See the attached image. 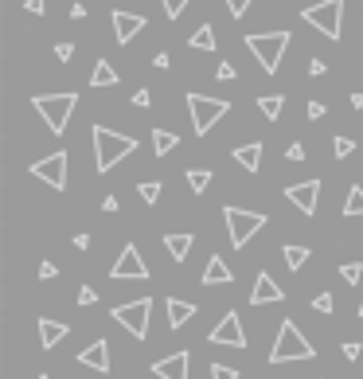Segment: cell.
I'll return each instance as SVG.
<instances>
[{"mask_svg": "<svg viewBox=\"0 0 363 379\" xmlns=\"http://www.w3.org/2000/svg\"><path fill=\"white\" fill-rule=\"evenodd\" d=\"M32 176H39L43 184H51V188H67V152H51V157H43V160H35L32 164Z\"/></svg>", "mask_w": 363, "mask_h": 379, "instance_id": "30bf717a", "label": "cell"}, {"mask_svg": "<svg viewBox=\"0 0 363 379\" xmlns=\"http://www.w3.org/2000/svg\"><path fill=\"white\" fill-rule=\"evenodd\" d=\"M192 231H180V235H164V246H168L172 262H187V254H192Z\"/></svg>", "mask_w": 363, "mask_h": 379, "instance_id": "44dd1931", "label": "cell"}, {"mask_svg": "<svg viewBox=\"0 0 363 379\" xmlns=\"http://www.w3.org/2000/svg\"><path fill=\"white\" fill-rule=\"evenodd\" d=\"M184 176H187V188H192L195 195H203V192H207V184H211V172H207V169H184Z\"/></svg>", "mask_w": 363, "mask_h": 379, "instance_id": "484cf974", "label": "cell"}, {"mask_svg": "<svg viewBox=\"0 0 363 379\" xmlns=\"http://www.w3.org/2000/svg\"><path fill=\"white\" fill-rule=\"evenodd\" d=\"M187 43H192L195 51H215V47H219V43H215V32H211V24H199V28H195V35H192Z\"/></svg>", "mask_w": 363, "mask_h": 379, "instance_id": "603a6c76", "label": "cell"}, {"mask_svg": "<svg viewBox=\"0 0 363 379\" xmlns=\"http://www.w3.org/2000/svg\"><path fill=\"white\" fill-rule=\"evenodd\" d=\"M176 141H180V137L172 133V129H152V149H156V157L172 152V149H176Z\"/></svg>", "mask_w": 363, "mask_h": 379, "instance_id": "cb8c5ba5", "label": "cell"}, {"mask_svg": "<svg viewBox=\"0 0 363 379\" xmlns=\"http://www.w3.org/2000/svg\"><path fill=\"white\" fill-rule=\"evenodd\" d=\"M32 106L39 110V118L47 121L51 133H63L70 114H75V106H78V94H70V90L67 94H35Z\"/></svg>", "mask_w": 363, "mask_h": 379, "instance_id": "277c9868", "label": "cell"}, {"mask_svg": "<svg viewBox=\"0 0 363 379\" xmlns=\"http://www.w3.org/2000/svg\"><path fill=\"white\" fill-rule=\"evenodd\" d=\"M98 301V294H94V286H82L78 289V305H94Z\"/></svg>", "mask_w": 363, "mask_h": 379, "instance_id": "f35d334b", "label": "cell"}, {"mask_svg": "<svg viewBox=\"0 0 363 379\" xmlns=\"http://www.w3.org/2000/svg\"><path fill=\"white\" fill-rule=\"evenodd\" d=\"M332 149H336L340 160H344V157H352V152H355V141H352V137H336V141H332Z\"/></svg>", "mask_w": 363, "mask_h": 379, "instance_id": "4dcf8cb0", "label": "cell"}, {"mask_svg": "<svg viewBox=\"0 0 363 379\" xmlns=\"http://www.w3.org/2000/svg\"><path fill=\"white\" fill-rule=\"evenodd\" d=\"M195 317L192 301H180V297H168V329H184L187 320Z\"/></svg>", "mask_w": 363, "mask_h": 379, "instance_id": "ffe728a7", "label": "cell"}, {"mask_svg": "<svg viewBox=\"0 0 363 379\" xmlns=\"http://www.w3.org/2000/svg\"><path fill=\"white\" fill-rule=\"evenodd\" d=\"M78 363L106 375V371H110V344H106V340H94V344H86L82 352H78Z\"/></svg>", "mask_w": 363, "mask_h": 379, "instance_id": "2e32d148", "label": "cell"}, {"mask_svg": "<svg viewBox=\"0 0 363 379\" xmlns=\"http://www.w3.org/2000/svg\"><path fill=\"white\" fill-rule=\"evenodd\" d=\"M55 274H59V266H55V262H39V278H43V282L55 278Z\"/></svg>", "mask_w": 363, "mask_h": 379, "instance_id": "60d3db41", "label": "cell"}, {"mask_svg": "<svg viewBox=\"0 0 363 379\" xmlns=\"http://www.w3.org/2000/svg\"><path fill=\"white\" fill-rule=\"evenodd\" d=\"M161 4H164V16H168V20H176L180 12H184L187 4H192V0H161Z\"/></svg>", "mask_w": 363, "mask_h": 379, "instance_id": "1f68e13d", "label": "cell"}, {"mask_svg": "<svg viewBox=\"0 0 363 379\" xmlns=\"http://www.w3.org/2000/svg\"><path fill=\"white\" fill-rule=\"evenodd\" d=\"M355 215H363V188L359 184L347 188V200H344V219H355Z\"/></svg>", "mask_w": 363, "mask_h": 379, "instance_id": "d4e9b609", "label": "cell"}, {"mask_svg": "<svg viewBox=\"0 0 363 379\" xmlns=\"http://www.w3.org/2000/svg\"><path fill=\"white\" fill-rule=\"evenodd\" d=\"M43 8H47V0H24V12H32V16H39Z\"/></svg>", "mask_w": 363, "mask_h": 379, "instance_id": "b9f144b4", "label": "cell"}, {"mask_svg": "<svg viewBox=\"0 0 363 379\" xmlns=\"http://www.w3.org/2000/svg\"><path fill=\"white\" fill-rule=\"evenodd\" d=\"M304 114H309V121L324 118V102H309V106H304Z\"/></svg>", "mask_w": 363, "mask_h": 379, "instance_id": "ab89813d", "label": "cell"}, {"mask_svg": "<svg viewBox=\"0 0 363 379\" xmlns=\"http://www.w3.org/2000/svg\"><path fill=\"white\" fill-rule=\"evenodd\" d=\"M258 106H262V114L270 121H278L281 110H285V98H281V94H266V98H258Z\"/></svg>", "mask_w": 363, "mask_h": 379, "instance_id": "83f0119b", "label": "cell"}, {"mask_svg": "<svg viewBox=\"0 0 363 379\" xmlns=\"http://www.w3.org/2000/svg\"><path fill=\"white\" fill-rule=\"evenodd\" d=\"M235 160H238V164H242L246 172H258V169H262V141L238 145V149H235Z\"/></svg>", "mask_w": 363, "mask_h": 379, "instance_id": "d6986e66", "label": "cell"}, {"mask_svg": "<svg viewBox=\"0 0 363 379\" xmlns=\"http://www.w3.org/2000/svg\"><path fill=\"white\" fill-rule=\"evenodd\" d=\"M359 317H363V305H359Z\"/></svg>", "mask_w": 363, "mask_h": 379, "instance_id": "c3c4849f", "label": "cell"}, {"mask_svg": "<svg viewBox=\"0 0 363 379\" xmlns=\"http://www.w3.org/2000/svg\"><path fill=\"white\" fill-rule=\"evenodd\" d=\"M90 86H118V71H113V63H106V59H98V63H94Z\"/></svg>", "mask_w": 363, "mask_h": 379, "instance_id": "7402d4cb", "label": "cell"}, {"mask_svg": "<svg viewBox=\"0 0 363 379\" xmlns=\"http://www.w3.org/2000/svg\"><path fill=\"white\" fill-rule=\"evenodd\" d=\"M316 348L309 344V340L301 337V329H297L293 320H281L278 329V340H273L270 348V363H289V360H313Z\"/></svg>", "mask_w": 363, "mask_h": 379, "instance_id": "3957f363", "label": "cell"}, {"mask_svg": "<svg viewBox=\"0 0 363 379\" xmlns=\"http://www.w3.org/2000/svg\"><path fill=\"white\" fill-rule=\"evenodd\" d=\"M246 8H250V0H227V12H230V16H235V20L242 16Z\"/></svg>", "mask_w": 363, "mask_h": 379, "instance_id": "8d00e7d4", "label": "cell"}, {"mask_svg": "<svg viewBox=\"0 0 363 379\" xmlns=\"http://www.w3.org/2000/svg\"><path fill=\"white\" fill-rule=\"evenodd\" d=\"M187 110H192V129H195V133H207V129H211L215 121L230 110V102L207 98V94H195L192 90V94H187Z\"/></svg>", "mask_w": 363, "mask_h": 379, "instance_id": "ba28073f", "label": "cell"}, {"mask_svg": "<svg viewBox=\"0 0 363 379\" xmlns=\"http://www.w3.org/2000/svg\"><path fill=\"white\" fill-rule=\"evenodd\" d=\"M39 379H51V375H39Z\"/></svg>", "mask_w": 363, "mask_h": 379, "instance_id": "681fc988", "label": "cell"}, {"mask_svg": "<svg viewBox=\"0 0 363 379\" xmlns=\"http://www.w3.org/2000/svg\"><path fill=\"white\" fill-rule=\"evenodd\" d=\"M168 51H156V59H152V67H156V71H164V67H168Z\"/></svg>", "mask_w": 363, "mask_h": 379, "instance_id": "f6af8a7d", "label": "cell"}, {"mask_svg": "<svg viewBox=\"0 0 363 379\" xmlns=\"http://www.w3.org/2000/svg\"><path fill=\"white\" fill-rule=\"evenodd\" d=\"M133 106H149V90H137L133 94Z\"/></svg>", "mask_w": 363, "mask_h": 379, "instance_id": "bcb514c9", "label": "cell"}, {"mask_svg": "<svg viewBox=\"0 0 363 379\" xmlns=\"http://www.w3.org/2000/svg\"><path fill=\"white\" fill-rule=\"evenodd\" d=\"M281 258H285V266L289 270H301L304 262H309V246H281Z\"/></svg>", "mask_w": 363, "mask_h": 379, "instance_id": "4316f807", "label": "cell"}, {"mask_svg": "<svg viewBox=\"0 0 363 379\" xmlns=\"http://www.w3.org/2000/svg\"><path fill=\"white\" fill-rule=\"evenodd\" d=\"M211 344H227V348H246V332H242V320H238V313H227V317L219 320L211 329Z\"/></svg>", "mask_w": 363, "mask_h": 379, "instance_id": "7c38bea8", "label": "cell"}, {"mask_svg": "<svg viewBox=\"0 0 363 379\" xmlns=\"http://www.w3.org/2000/svg\"><path fill=\"white\" fill-rule=\"evenodd\" d=\"M230 282H235L230 266L219 258V254H211V258H207V270H203V286H230Z\"/></svg>", "mask_w": 363, "mask_h": 379, "instance_id": "e0dca14e", "label": "cell"}, {"mask_svg": "<svg viewBox=\"0 0 363 379\" xmlns=\"http://www.w3.org/2000/svg\"><path fill=\"white\" fill-rule=\"evenodd\" d=\"M340 16H344V0H321V4H309L301 12L304 24L328 35V40H340Z\"/></svg>", "mask_w": 363, "mask_h": 379, "instance_id": "8992f818", "label": "cell"}, {"mask_svg": "<svg viewBox=\"0 0 363 379\" xmlns=\"http://www.w3.org/2000/svg\"><path fill=\"white\" fill-rule=\"evenodd\" d=\"M110 24H113V35H118V43L125 47V43H133L137 35L144 32V24L149 20L141 16V12H125V8H113L110 12Z\"/></svg>", "mask_w": 363, "mask_h": 379, "instance_id": "8fae6325", "label": "cell"}, {"mask_svg": "<svg viewBox=\"0 0 363 379\" xmlns=\"http://www.w3.org/2000/svg\"><path fill=\"white\" fill-rule=\"evenodd\" d=\"M149 313H152V297H137V301L118 305V309H113V320H118L129 337L144 340L149 337Z\"/></svg>", "mask_w": 363, "mask_h": 379, "instance_id": "52a82bcc", "label": "cell"}, {"mask_svg": "<svg viewBox=\"0 0 363 379\" xmlns=\"http://www.w3.org/2000/svg\"><path fill=\"white\" fill-rule=\"evenodd\" d=\"M113 282H125V278H133V282H144L149 278V266H144V258H141V251H137L133 243H125V251L118 254V262H113Z\"/></svg>", "mask_w": 363, "mask_h": 379, "instance_id": "9c48e42d", "label": "cell"}, {"mask_svg": "<svg viewBox=\"0 0 363 379\" xmlns=\"http://www.w3.org/2000/svg\"><path fill=\"white\" fill-rule=\"evenodd\" d=\"M137 192H141L144 203H156V200H161V192H164V184H161V180H144V184H137Z\"/></svg>", "mask_w": 363, "mask_h": 379, "instance_id": "f1b7e54d", "label": "cell"}, {"mask_svg": "<svg viewBox=\"0 0 363 379\" xmlns=\"http://www.w3.org/2000/svg\"><path fill=\"white\" fill-rule=\"evenodd\" d=\"M187 368H192V356L172 352V356H164V360L152 363V375L156 379H187Z\"/></svg>", "mask_w": 363, "mask_h": 379, "instance_id": "5bb4252c", "label": "cell"}, {"mask_svg": "<svg viewBox=\"0 0 363 379\" xmlns=\"http://www.w3.org/2000/svg\"><path fill=\"white\" fill-rule=\"evenodd\" d=\"M352 106H355V110H363V90H355V94H352Z\"/></svg>", "mask_w": 363, "mask_h": 379, "instance_id": "7dc6e473", "label": "cell"}, {"mask_svg": "<svg viewBox=\"0 0 363 379\" xmlns=\"http://www.w3.org/2000/svg\"><path fill=\"white\" fill-rule=\"evenodd\" d=\"M281 297H285V294H281V286H278V282H273L270 274H266V270H262V274L254 278V289H250V305H273V301H281Z\"/></svg>", "mask_w": 363, "mask_h": 379, "instance_id": "9a60e30c", "label": "cell"}, {"mask_svg": "<svg viewBox=\"0 0 363 379\" xmlns=\"http://www.w3.org/2000/svg\"><path fill=\"white\" fill-rule=\"evenodd\" d=\"M340 274H344L347 286H355V282L363 278V266H359V262H344V266H340Z\"/></svg>", "mask_w": 363, "mask_h": 379, "instance_id": "f546056e", "label": "cell"}, {"mask_svg": "<svg viewBox=\"0 0 363 379\" xmlns=\"http://www.w3.org/2000/svg\"><path fill=\"white\" fill-rule=\"evenodd\" d=\"M285 200H293L297 211L313 215L316 203H321V180H304V184H289L285 188Z\"/></svg>", "mask_w": 363, "mask_h": 379, "instance_id": "4fadbf2b", "label": "cell"}, {"mask_svg": "<svg viewBox=\"0 0 363 379\" xmlns=\"http://www.w3.org/2000/svg\"><path fill=\"white\" fill-rule=\"evenodd\" d=\"M324 71H328V67H324V59H313V63H309V75H313V78H321Z\"/></svg>", "mask_w": 363, "mask_h": 379, "instance_id": "ee69618b", "label": "cell"}, {"mask_svg": "<svg viewBox=\"0 0 363 379\" xmlns=\"http://www.w3.org/2000/svg\"><path fill=\"white\" fill-rule=\"evenodd\" d=\"M55 59H59V63L75 59V43H55Z\"/></svg>", "mask_w": 363, "mask_h": 379, "instance_id": "836d02e7", "label": "cell"}, {"mask_svg": "<svg viewBox=\"0 0 363 379\" xmlns=\"http://www.w3.org/2000/svg\"><path fill=\"white\" fill-rule=\"evenodd\" d=\"M285 157H289V160H304V145H297V141H293V145L285 149Z\"/></svg>", "mask_w": 363, "mask_h": 379, "instance_id": "7bdbcfd3", "label": "cell"}, {"mask_svg": "<svg viewBox=\"0 0 363 379\" xmlns=\"http://www.w3.org/2000/svg\"><path fill=\"white\" fill-rule=\"evenodd\" d=\"M215 78H219V83H230V78H238V75H235L230 63H219V67H215Z\"/></svg>", "mask_w": 363, "mask_h": 379, "instance_id": "d590c367", "label": "cell"}, {"mask_svg": "<svg viewBox=\"0 0 363 379\" xmlns=\"http://www.w3.org/2000/svg\"><path fill=\"white\" fill-rule=\"evenodd\" d=\"M223 219H227V231H230V246H246L266 227L262 211H242V207H230V203L223 207Z\"/></svg>", "mask_w": 363, "mask_h": 379, "instance_id": "5b68a950", "label": "cell"}, {"mask_svg": "<svg viewBox=\"0 0 363 379\" xmlns=\"http://www.w3.org/2000/svg\"><path fill=\"white\" fill-rule=\"evenodd\" d=\"M242 43L250 47V55H254V59L262 63V71H266V75H278L281 55L289 51L293 35H289V32H254V35H246Z\"/></svg>", "mask_w": 363, "mask_h": 379, "instance_id": "7a4b0ae2", "label": "cell"}, {"mask_svg": "<svg viewBox=\"0 0 363 379\" xmlns=\"http://www.w3.org/2000/svg\"><path fill=\"white\" fill-rule=\"evenodd\" d=\"M359 352H363L359 340H347V344H344V360H359Z\"/></svg>", "mask_w": 363, "mask_h": 379, "instance_id": "74e56055", "label": "cell"}, {"mask_svg": "<svg viewBox=\"0 0 363 379\" xmlns=\"http://www.w3.org/2000/svg\"><path fill=\"white\" fill-rule=\"evenodd\" d=\"M90 137H94V172H110L118 160H125L129 152H137L133 137L113 133L110 126H90Z\"/></svg>", "mask_w": 363, "mask_h": 379, "instance_id": "6da1fadb", "label": "cell"}, {"mask_svg": "<svg viewBox=\"0 0 363 379\" xmlns=\"http://www.w3.org/2000/svg\"><path fill=\"white\" fill-rule=\"evenodd\" d=\"M313 309L316 313H332V294H316L313 297Z\"/></svg>", "mask_w": 363, "mask_h": 379, "instance_id": "e575fe53", "label": "cell"}, {"mask_svg": "<svg viewBox=\"0 0 363 379\" xmlns=\"http://www.w3.org/2000/svg\"><path fill=\"white\" fill-rule=\"evenodd\" d=\"M67 332H70V325H59V320H51V317H39V348H55Z\"/></svg>", "mask_w": 363, "mask_h": 379, "instance_id": "ac0fdd59", "label": "cell"}, {"mask_svg": "<svg viewBox=\"0 0 363 379\" xmlns=\"http://www.w3.org/2000/svg\"><path fill=\"white\" fill-rule=\"evenodd\" d=\"M211 379H238V368H230V363H211Z\"/></svg>", "mask_w": 363, "mask_h": 379, "instance_id": "d6a6232c", "label": "cell"}]
</instances>
